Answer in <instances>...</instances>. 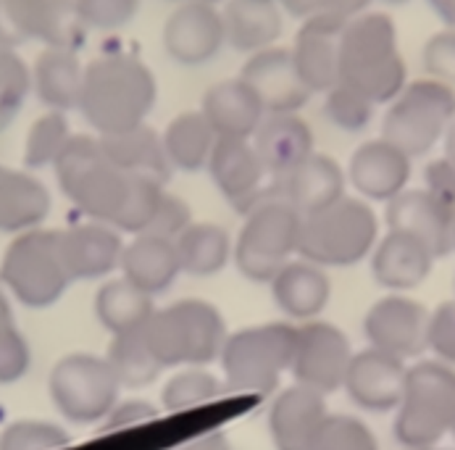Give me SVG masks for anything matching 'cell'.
I'll use <instances>...</instances> for the list:
<instances>
[{
  "label": "cell",
  "instance_id": "1",
  "mask_svg": "<svg viewBox=\"0 0 455 450\" xmlns=\"http://www.w3.org/2000/svg\"><path fill=\"white\" fill-rule=\"evenodd\" d=\"M158 103V79L140 56L108 51L84 64L79 114L92 134L111 137L148 125Z\"/></svg>",
  "mask_w": 455,
  "mask_h": 450
},
{
  "label": "cell",
  "instance_id": "2",
  "mask_svg": "<svg viewBox=\"0 0 455 450\" xmlns=\"http://www.w3.org/2000/svg\"><path fill=\"white\" fill-rule=\"evenodd\" d=\"M339 82L374 106L392 103L408 84L397 24L387 11H363L345 21L339 35Z\"/></svg>",
  "mask_w": 455,
  "mask_h": 450
},
{
  "label": "cell",
  "instance_id": "3",
  "mask_svg": "<svg viewBox=\"0 0 455 450\" xmlns=\"http://www.w3.org/2000/svg\"><path fill=\"white\" fill-rule=\"evenodd\" d=\"M53 172L61 193L79 213L114 227L127 203L132 174L108 161L98 134H71Z\"/></svg>",
  "mask_w": 455,
  "mask_h": 450
},
{
  "label": "cell",
  "instance_id": "4",
  "mask_svg": "<svg viewBox=\"0 0 455 450\" xmlns=\"http://www.w3.org/2000/svg\"><path fill=\"white\" fill-rule=\"evenodd\" d=\"M379 243V219L369 200L342 195L331 205L303 216L298 256L322 266L345 269L374 253Z\"/></svg>",
  "mask_w": 455,
  "mask_h": 450
},
{
  "label": "cell",
  "instance_id": "5",
  "mask_svg": "<svg viewBox=\"0 0 455 450\" xmlns=\"http://www.w3.org/2000/svg\"><path fill=\"white\" fill-rule=\"evenodd\" d=\"M142 337L164 369L205 366L221 356L227 324L213 303L190 298L158 309L142 326Z\"/></svg>",
  "mask_w": 455,
  "mask_h": 450
},
{
  "label": "cell",
  "instance_id": "6",
  "mask_svg": "<svg viewBox=\"0 0 455 450\" xmlns=\"http://www.w3.org/2000/svg\"><path fill=\"white\" fill-rule=\"evenodd\" d=\"M395 411L392 432L403 448H435L453 427L455 366L443 361H419L408 366L403 398Z\"/></svg>",
  "mask_w": 455,
  "mask_h": 450
},
{
  "label": "cell",
  "instance_id": "7",
  "mask_svg": "<svg viewBox=\"0 0 455 450\" xmlns=\"http://www.w3.org/2000/svg\"><path fill=\"white\" fill-rule=\"evenodd\" d=\"M0 285L27 309L56 306L71 285L61 256V229L16 235L0 261Z\"/></svg>",
  "mask_w": 455,
  "mask_h": 450
},
{
  "label": "cell",
  "instance_id": "8",
  "mask_svg": "<svg viewBox=\"0 0 455 450\" xmlns=\"http://www.w3.org/2000/svg\"><path fill=\"white\" fill-rule=\"evenodd\" d=\"M303 213L271 188L253 208L245 211L243 229L235 240V263L253 282H271L284 263L298 256Z\"/></svg>",
  "mask_w": 455,
  "mask_h": 450
},
{
  "label": "cell",
  "instance_id": "9",
  "mask_svg": "<svg viewBox=\"0 0 455 450\" xmlns=\"http://www.w3.org/2000/svg\"><path fill=\"white\" fill-rule=\"evenodd\" d=\"M455 119V87L419 76L408 79L403 92L387 103L382 117V134L411 158L432 153Z\"/></svg>",
  "mask_w": 455,
  "mask_h": 450
},
{
  "label": "cell",
  "instance_id": "10",
  "mask_svg": "<svg viewBox=\"0 0 455 450\" xmlns=\"http://www.w3.org/2000/svg\"><path fill=\"white\" fill-rule=\"evenodd\" d=\"M295 329L292 324L268 322L227 334L219 356L227 390L271 392L292 366Z\"/></svg>",
  "mask_w": 455,
  "mask_h": 450
},
{
  "label": "cell",
  "instance_id": "11",
  "mask_svg": "<svg viewBox=\"0 0 455 450\" xmlns=\"http://www.w3.org/2000/svg\"><path fill=\"white\" fill-rule=\"evenodd\" d=\"M48 390L64 419L74 424H95L103 422L119 403L122 382L108 358L68 353L53 366Z\"/></svg>",
  "mask_w": 455,
  "mask_h": 450
},
{
  "label": "cell",
  "instance_id": "12",
  "mask_svg": "<svg viewBox=\"0 0 455 450\" xmlns=\"http://www.w3.org/2000/svg\"><path fill=\"white\" fill-rule=\"evenodd\" d=\"M74 0H0V48L19 51L27 43L76 51L84 45Z\"/></svg>",
  "mask_w": 455,
  "mask_h": 450
},
{
  "label": "cell",
  "instance_id": "13",
  "mask_svg": "<svg viewBox=\"0 0 455 450\" xmlns=\"http://www.w3.org/2000/svg\"><path fill=\"white\" fill-rule=\"evenodd\" d=\"M350 361L353 348L339 326L311 319L295 329V353L290 366L295 385L329 395L345 385Z\"/></svg>",
  "mask_w": 455,
  "mask_h": 450
},
{
  "label": "cell",
  "instance_id": "14",
  "mask_svg": "<svg viewBox=\"0 0 455 450\" xmlns=\"http://www.w3.org/2000/svg\"><path fill=\"white\" fill-rule=\"evenodd\" d=\"M161 45L174 64L188 68L211 64L227 45L221 5L203 0L177 3L161 27Z\"/></svg>",
  "mask_w": 455,
  "mask_h": 450
},
{
  "label": "cell",
  "instance_id": "15",
  "mask_svg": "<svg viewBox=\"0 0 455 450\" xmlns=\"http://www.w3.org/2000/svg\"><path fill=\"white\" fill-rule=\"evenodd\" d=\"M427 326L429 311L400 293L377 301L363 319L369 345L400 361L416 358L427 350Z\"/></svg>",
  "mask_w": 455,
  "mask_h": 450
},
{
  "label": "cell",
  "instance_id": "16",
  "mask_svg": "<svg viewBox=\"0 0 455 450\" xmlns=\"http://www.w3.org/2000/svg\"><path fill=\"white\" fill-rule=\"evenodd\" d=\"M413 174V158L395 148L385 137L361 142L345 169L347 185L369 203H390L408 190Z\"/></svg>",
  "mask_w": 455,
  "mask_h": 450
},
{
  "label": "cell",
  "instance_id": "17",
  "mask_svg": "<svg viewBox=\"0 0 455 450\" xmlns=\"http://www.w3.org/2000/svg\"><path fill=\"white\" fill-rule=\"evenodd\" d=\"M205 169H208L216 190L224 195V200L232 203L240 213L253 208L268 190V185H266L268 172L260 161L253 140L219 137Z\"/></svg>",
  "mask_w": 455,
  "mask_h": 450
},
{
  "label": "cell",
  "instance_id": "18",
  "mask_svg": "<svg viewBox=\"0 0 455 450\" xmlns=\"http://www.w3.org/2000/svg\"><path fill=\"white\" fill-rule=\"evenodd\" d=\"M347 19L334 13H314L300 21L292 40V64L314 95H324L339 84V35Z\"/></svg>",
  "mask_w": 455,
  "mask_h": 450
},
{
  "label": "cell",
  "instance_id": "19",
  "mask_svg": "<svg viewBox=\"0 0 455 450\" xmlns=\"http://www.w3.org/2000/svg\"><path fill=\"white\" fill-rule=\"evenodd\" d=\"M387 229L411 235L421 245L429 248L435 258L448 256L455 251L453 243V208L440 197L419 188L403 190L387 203Z\"/></svg>",
  "mask_w": 455,
  "mask_h": 450
},
{
  "label": "cell",
  "instance_id": "20",
  "mask_svg": "<svg viewBox=\"0 0 455 450\" xmlns=\"http://www.w3.org/2000/svg\"><path fill=\"white\" fill-rule=\"evenodd\" d=\"M240 76L259 92L266 114H300L314 92L298 76L290 48L274 45L248 56Z\"/></svg>",
  "mask_w": 455,
  "mask_h": 450
},
{
  "label": "cell",
  "instance_id": "21",
  "mask_svg": "<svg viewBox=\"0 0 455 450\" xmlns=\"http://www.w3.org/2000/svg\"><path fill=\"white\" fill-rule=\"evenodd\" d=\"M405 372V361L392 358L377 348H366L361 353H353L342 387L358 408L371 414H387L400 406Z\"/></svg>",
  "mask_w": 455,
  "mask_h": 450
},
{
  "label": "cell",
  "instance_id": "22",
  "mask_svg": "<svg viewBox=\"0 0 455 450\" xmlns=\"http://www.w3.org/2000/svg\"><path fill=\"white\" fill-rule=\"evenodd\" d=\"M124 253L122 232L103 221H79L61 229V256L71 282L103 279L119 269Z\"/></svg>",
  "mask_w": 455,
  "mask_h": 450
},
{
  "label": "cell",
  "instance_id": "23",
  "mask_svg": "<svg viewBox=\"0 0 455 450\" xmlns=\"http://www.w3.org/2000/svg\"><path fill=\"white\" fill-rule=\"evenodd\" d=\"M271 193L287 200L298 213H316L334 200H339L347 188L345 169L326 153H314L292 172L271 180Z\"/></svg>",
  "mask_w": 455,
  "mask_h": 450
},
{
  "label": "cell",
  "instance_id": "24",
  "mask_svg": "<svg viewBox=\"0 0 455 450\" xmlns=\"http://www.w3.org/2000/svg\"><path fill=\"white\" fill-rule=\"evenodd\" d=\"M200 114L216 132V137L253 140L256 129L266 119L259 92L237 74L211 84L200 98Z\"/></svg>",
  "mask_w": 455,
  "mask_h": 450
},
{
  "label": "cell",
  "instance_id": "25",
  "mask_svg": "<svg viewBox=\"0 0 455 450\" xmlns=\"http://www.w3.org/2000/svg\"><path fill=\"white\" fill-rule=\"evenodd\" d=\"M326 414L322 392L303 385L287 387L268 414V432L276 450H314Z\"/></svg>",
  "mask_w": 455,
  "mask_h": 450
},
{
  "label": "cell",
  "instance_id": "26",
  "mask_svg": "<svg viewBox=\"0 0 455 450\" xmlns=\"http://www.w3.org/2000/svg\"><path fill=\"white\" fill-rule=\"evenodd\" d=\"M253 145L268 177L276 180L316 153V134L300 114H266Z\"/></svg>",
  "mask_w": 455,
  "mask_h": 450
},
{
  "label": "cell",
  "instance_id": "27",
  "mask_svg": "<svg viewBox=\"0 0 455 450\" xmlns=\"http://www.w3.org/2000/svg\"><path fill=\"white\" fill-rule=\"evenodd\" d=\"M51 190L35 172L0 164V232L21 235L37 229L51 216Z\"/></svg>",
  "mask_w": 455,
  "mask_h": 450
},
{
  "label": "cell",
  "instance_id": "28",
  "mask_svg": "<svg viewBox=\"0 0 455 450\" xmlns=\"http://www.w3.org/2000/svg\"><path fill=\"white\" fill-rule=\"evenodd\" d=\"M227 45L243 56H253L279 45L284 35V11L268 0H227L221 5Z\"/></svg>",
  "mask_w": 455,
  "mask_h": 450
},
{
  "label": "cell",
  "instance_id": "29",
  "mask_svg": "<svg viewBox=\"0 0 455 450\" xmlns=\"http://www.w3.org/2000/svg\"><path fill=\"white\" fill-rule=\"evenodd\" d=\"M84 64L76 51L43 48L32 61V95L45 111H76L82 98Z\"/></svg>",
  "mask_w": 455,
  "mask_h": 450
},
{
  "label": "cell",
  "instance_id": "30",
  "mask_svg": "<svg viewBox=\"0 0 455 450\" xmlns=\"http://www.w3.org/2000/svg\"><path fill=\"white\" fill-rule=\"evenodd\" d=\"M435 266V256L429 253L427 245L413 240L411 235L403 232H387L374 253H371V274L377 285L392 293H405L419 287Z\"/></svg>",
  "mask_w": 455,
  "mask_h": 450
},
{
  "label": "cell",
  "instance_id": "31",
  "mask_svg": "<svg viewBox=\"0 0 455 450\" xmlns=\"http://www.w3.org/2000/svg\"><path fill=\"white\" fill-rule=\"evenodd\" d=\"M271 293H274L276 306L290 319L311 322L326 309L331 285L322 266L306 258H298L279 269V274L271 279Z\"/></svg>",
  "mask_w": 455,
  "mask_h": 450
},
{
  "label": "cell",
  "instance_id": "32",
  "mask_svg": "<svg viewBox=\"0 0 455 450\" xmlns=\"http://www.w3.org/2000/svg\"><path fill=\"white\" fill-rule=\"evenodd\" d=\"M119 269L127 282L148 295L166 293L174 285L177 274H182L174 240H166L150 232L134 235V240L124 245Z\"/></svg>",
  "mask_w": 455,
  "mask_h": 450
},
{
  "label": "cell",
  "instance_id": "33",
  "mask_svg": "<svg viewBox=\"0 0 455 450\" xmlns=\"http://www.w3.org/2000/svg\"><path fill=\"white\" fill-rule=\"evenodd\" d=\"M100 145H103V153L108 156V161L127 174L153 177L166 185L174 172L164 153L161 134L148 125L122 132V134L100 137Z\"/></svg>",
  "mask_w": 455,
  "mask_h": 450
},
{
  "label": "cell",
  "instance_id": "34",
  "mask_svg": "<svg viewBox=\"0 0 455 450\" xmlns=\"http://www.w3.org/2000/svg\"><path fill=\"white\" fill-rule=\"evenodd\" d=\"M216 140H219L216 132L205 122L200 108L177 114L161 132V142H164L169 166L177 172H188V174L203 172L208 166Z\"/></svg>",
  "mask_w": 455,
  "mask_h": 450
},
{
  "label": "cell",
  "instance_id": "35",
  "mask_svg": "<svg viewBox=\"0 0 455 450\" xmlns=\"http://www.w3.org/2000/svg\"><path fill=\"white\" fill-rule=\"evenodd\" d=\"M174 248L180 258V269L193 277H211L221 271L235 256V243L229 232L213 221H193L174 240Z\"/></svg>",
  "mask_w": 455,
  "mask_h": 450
},
{
  "label": "cell",
  "instance_id": "36",
  "mask_svg": "<svg viewBox=\"0 0 455 450\" xmlns=\"http://www.w3.org/2000/svg\"><path fill=\"white\" fill-rule=\"evenodd\" d=\"M153 314V295L142 293L124 277L106 282L95 295V317L114 337L140 332Z\"/></svg>",
  "mask_w": 455,
  "mask_h": 450
},
{
  "label": "cell",
  "instance_id": "37",
  "mask_svg": "<svg viewBox=\"0 0 455 450\" xmlns=\"http://www.w3.org/2000/svg\"><path fill=\"white\" fill-rule=\"evenodd\" d=\"M71 125L68 117L61 111H45L40 114L24 137V153H21V164L29 172H40L56 164V158L61 156L66 142L71 140Z\"/></svg>",
  "mask_w": 455,
  "mask_h": 450
},
{
  "label": "cell",
  "instance_id": "38",
  "mask_svg": "<svg viewBox=\"0 0 455 450\" xmlns=\"http://www.w3.org/2000/svg\"><path fill=\"white\" fill-rule=\"evenodd\" d=\"M106 358L114 366L122 387L150 385L164 372V366L156 361L153 350L148 348V342L142 337V329L130 332V334H116L111 340V348H108Z\"/></svg>",
  "mask_w": 455,
  "mask_h": 450
},
{
  "label": "cell",
  "instance_id": "39",
  "mask_svg": "<svg viewBox=\"0 0 455 450\" xmlns=\"http://www.w3.org/2000/svg\"><path fill=\"white\" fill-rule=\"evenodd\" d=\"M32 95V64L19 53L0 48V134L13 127Z\"/></svg>",
  "mask_w": 455,
  "mask_h": 450
},
{
  "label": "cell",
  "instance_id": "40",
  "mask_svg": "<svg viewBox=\"0 0 455 450\" xmlns=\"http://www.w3.org/2000/svg\"><path fill=\"white\" fill-rule=\"evenodd\" d=\"M322 114L334 129H339L345 134H361L374 125L377 106L369 98H363L361 92H355L353 87L339 82L329 92H324Z\"/></svg>",
  "mask_w": 455,
  "mask_h": 450
},
{
  "label": "cell",
  "instance_id": "41",
  "mask_svg": "<svg viewBox=\"0 0 455 450\" xmlns=\"http://www.w3.org/2000/svg\"><path fill=\"white\" fill-rule=\"evenodd\" d=\"M224 390H227V385L216 374H211L200 366H193V369L174 374L166 382V387L161 390V406H164V411L196 408V406L216 400Z\"/></svg>",
  "mask_w": 455,
  "mask_h": 450
},
{
  "label": "cell",
  "instance_id": "42",
  "mask_svg": "<svg viewBox=\"0 0 455 450\" xmlns=\"http://www.w3.org/2000/svg\"><path fill=\"white\" fill-rule=\"evenodd\" d=\"M164 193H166L164 182H158L153 177L132 174L127 203H124L119 219L114 221V227L119 232H127V235H142V232H148L150 224H153V219H156V211L161 205Z\"/></svg>",
  "mask_w": 455,
  "mask_h": 450
},
{
  "label": "cell",
  "instance_id": "43",
  "mask_svg": "<svg viewBox=\"0 0 455 450\" xmlns=\"http://www.w3.org/2000/svg\"><path fill=\"white\" fill-rule=\"evenodd\" d=\"M68 443L64 427L40 419H21L0 432V450H61Z\"/></svg>",
  "mask_w": 455,
  "mask_h": 450
},
{
  "label": "cell",
  "instance_id": "44",
  "mask_svg": "<svg viewBox=\"0 0 455 450\" xmlns=\"http://www.w3.org/2000/svg\"><path fill=\"white\" fill-rule=\"evenodd\" d=\"M314 450H379V443L361 419L347 414H326Z\"/></svg>",
  "mask_w": 455,
  "mask_h": 450
},
{
  "label": "cell",
  "instance_id": "45",
  "mask_svg": "<svg viewBox=\"0 0 455 450\" xmlns=\"http://www.w3.org/2000/svg\"><path fill=\"white\" fill-rule=\"evenodd\" d=\"M142 0H74L82 27L90 32H119L137 16Z\"/></svg>",
  "mask_w": 455,
  "mask_h": 450
},
{
  "label": "cell",
  "instance_id": "46",
  "mask_svg": "<svg viewBox=\"0 0 455 450\" xmlns=\"http://www.w3.org/2000/svg\"><path fill=\"white\" fill-rule=\"evenodd\" d=\"M421 66L424 76L440 79L455 87V29H440L429 35V40L421 48Z\"/></svg>",
  "mask_w": 455,
  "mask_h": 450
},
{
  "label": "cell",
  "instance_id": "47",
  "mask_svg": "<svg viewBox=\"0 0 455 450\" xmlns=\"http://www.w3.org/2000/svg\"><path fill=\"white\" fill-rule=\"evenodd\" d=\"M32 366V350L27 337L13 326L0 332V385L19 382Z\"/></svg>",
  "mask_w": 455,
  "mask_h": 450
},
{
  "label": "cell",
  "instance_id": "48",
  "mask_svg": "<svg viewBox=\"0 0 455 450\" xmlns=\"http://www.w3.org/2000/svg\"><path fill=\"white\" fill-rule=\"evenodd\" d=\"M427 348L435 350L437 361H443L448 366H455V301L440 303L429 314Z\"/></svg>",
  "mask_w": 455,
  "mask_h": 450
},
{
  "label": "cell",
  "instance_id": "49",
  "mask_svg": "<svg viewBox=\"0 0 455 450\" xmlns=\"http://www.w3.org/2000/svg\"><path fill=\"white\" fill-rule=\"evenodd\" d=\"M193 224V211L190 205L174 193H164L161 197V205L156 211V219L150 224V235H158V237H166V240H177L188 227Z\"/></svg>",
  "mask_w": 455,
  "mask_h": 450
},
{
  "label": "cell",
  "instance_id": "50",
  "mask_svg": "<svg viewBox=\"0 0 455 450\" xmlns=\"http://www.w3.org/2000/svg\"><path fill=\"white\" fill-rule=\"evenodd\" d=\"M424 190L455 208V161H451L448 156L432 158L424 166Z\"/></svg>",
  "mask_w": 455,
  "mask_h": 450
},
{
  "label": "cell",
  "instance_id": "51",
  "mask_svg": "<svg viewBox=\"0 0 455 450\" xmlns=\"http://www.w3.org/2000/svg\"><path fill=\"white\" fill-rule=\"evenodd\" d=\"M158 416V408L145 403V400H124V403H116L108 416L100 422L103 432H114V430H127L134 424H145V422H153Z\"/></svg>",
  "mask_w": 455,
  "mask_h": 450
},
{
  "label": "cell",
  "instance_id": "52",
  "mask_svg": "<svg viewBox=\"0 0 455 450\" xmlns=\"http://www.w3.org/2000/svg\"><path fill=\"white\" fill-rule=\"evenodd\" d=\"M377 0H316V13H334L339 19H353L369 11Z\"/></svg>",
  "mask_w": 455,
  "mask_h": 450
},
{
  "label": "cell",
  "instance_id": "53",
  "mask_svg": "<svg viewBox=\"0 0 455 450\" xmlns=\"http://www.w3.org/2000/svg\"><path fill=\"white\" fill-rule=\"evenodd\" d=\"M174 450H232L229 440L224 432H211V435H200V438H193L188 440L185 446Z\"/></svg>",
  "mask_w": 455,
  "mask_h": 450
},
{
  "label": "cell",
  "instance_id": "54",
  "mask_svg": "<svg viewBox=\"0 0 455 450\" xmlns=\"http://www.w3.org/2000/svg\"><path fill=\"white\" fill-rule=\"evenodd\" d=\"M279 8L287 16H292L298 21H306L308 16L316 13V0H279Z\"/></svg>",
  "mask_w": 455,
  "mask_h": 450
},
{
  "label": "cell",
  "instance_id": "55",
  "mask_svg": "<svg viewBox=\"0 0 455 450\" xmlns=\"http://www.w3.org/2000/svg\"><path fill=\"white\" fill-rule=\"evenodd\" d=\"M427 5L445 29H455V0H427Z\"/></svg>",
  "mask_w": 455,
  "mask_h": 450
},
{
  "label": "cell",
  "instance_id": "56",
  "mask_svg": "<svg viewBox=\"0 0 455 450\" xmlns=\"http://www.w3.org/2000/svg\"><path fill=\"white\" fill-rule=\"evenodd\" d=\"M13 326V309H11V301L5 295V287L0 285V332Z\"/></svg>",
  "mask_w": 455,
  "mask_h": 450
},
{
  "label": "cell",
  "instance_id": "57",
  "mask_svg": "<svg viewBox=\"0 0 455 450\" xmlns=\"http://www.w3.org/2000/svg\"><path fill=\"white\" fill-rule=\"evenodd\" d=\"M443 148H445L443 156H448L451 161H455V119L453 125L448 127V132H445V137H443Z\"/></svg>",
  "mask_w": 455,
  "mask_h": 450
},
{
  "label": "cell",
  "instance_id": "58",
  "mask_svg": "<svg viewBox=\"0 0 455 450\" xmlns=\"http://www.w3.org/2000/svg\"><path fill=\"white\" fill-rule=\"evenodd\" d=\"M379 3H385V5H390V8H400V5H408V3H413V0H379Z\"/></svg>",
  "mask_w": 455,
  "mask_h": 450
},
{
  "label": "cell",
  "instance_id": "59",
  "mask_svg": "<svg viewBox=\"0 0 455 450\" xmlns=\"http://www.w3.org/2000/svg\"><path fill=\"white\" fill-rule=\"evenodd\" d=\"M203 3H211V5H224L227 0H203Z\"/></svg>",
  "mask_w": 455,
  "mask_h": 450
},
{
  "label": "cell",
  "instance_id": "60",
  "mask_svg": "<svg viewBox=\"0 0 455 450\" xmlns=\"http://www.w3.org/2000/svg\"><path fill=\"white\" fill-rule=\"evenodd\" d=\"M453 243H455V208H453Z\"/></svg>",
  "mask_w": 455,
  "mask_h": 450
},
{
  "label": "cell",
  "instance_id": "61",
  "mask_svg": "<svg viewBox=\"0 0 455 450\" xmlns=\"http://www.w3.org/2000/svg\"><path fill=\"white\" fill-rule=\"evenodd\" d=\"M451 435H453V440H455V419H453V427H451Z\"/></svg>",
  "mask_w": 455,
  "mask_h": 450
},
{
  "label": "cell",
  "instance_id": "62",
  "mask_svg": "<svg viewBox=\"0 0 455 450\" xmlns=\"http://www.w3.org/2000/svg\"><path fill=\"white\" fill-rule=\"evenodd\" d=\"M169 3H188V0H169Z\"/></svg>",
  "mask_w": 455,
  "mask_h": 450
},
{
  "label": "cell",
  "instance_id": "63",
  "mask_svg": "<svg viewBox=\"0 0 455 450\" xmlns=\"http://www.w3.org/2000/svg\"><path fill=\"white\" fill-rule=\"evenodd\" d=\"M416 450H435V448H416Z\"/></svg>",
  "mask_w": 455,
  "mask_h": 450
},
{
  "label": "cell",
  "instance_id": "64",
  "mask_svg": "<svg viewBox=\"0 0 455 450\" xmlns=\"http://www.w3.org/2000/svg\"><path fill=\"white\" fill-rule=\"evenodd\" d=\"M268 3H279V0H268Z\"/></svg>",
  "mask_w": 455,
  "mask_h": 450
}]
</instances>
